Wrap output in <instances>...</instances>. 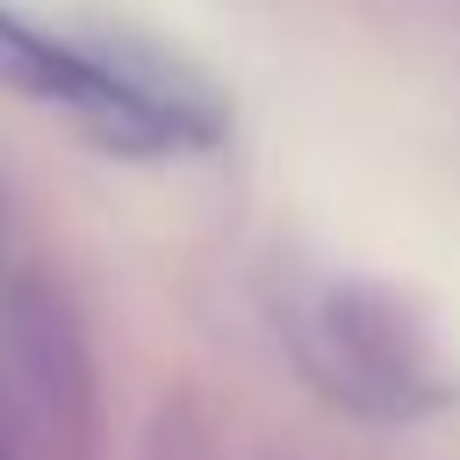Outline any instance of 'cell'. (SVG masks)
Here are the masks:
<instances>
[{
    "instance_id": "6da1fadb",
    "label": "cell",
    "mask_w": 460,
    "mask_h": 460,
    "mask_svg": "<svg viewBox=\"0 0 460 460\" xmlns=\"http://www.w3.org/2000/svg\"><path fill=\"white\" fill-rule=\"evenodd\" d=\"M0 86L65 108L108 151H208L223 137V101L194 72L151 50L58 36L14 7H0Z\"/></svg>"
}]
</instances>
